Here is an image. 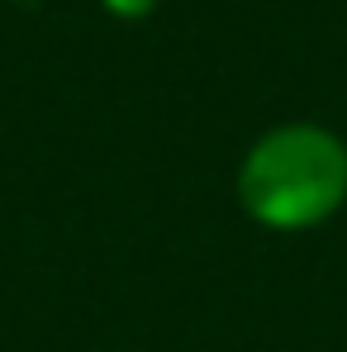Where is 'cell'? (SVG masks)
Here are the masks:
<instances>
[{"label":"cell","mask_w":347,"mask_h":352,"mask_svg":"<svg viewBox=\"0 0 347 352\" xmlns=\"http://www.w3.org/2000/svg\"><path fill=\"white\" fill-rule=\"evenodd\" d=\"M247 205L271 224H304L319 219L343 190V157L328 138L290 129L276 133L247 167Z\"/></svg>","instance_id":"1"}]
</instances>
